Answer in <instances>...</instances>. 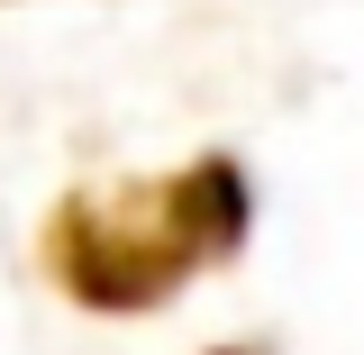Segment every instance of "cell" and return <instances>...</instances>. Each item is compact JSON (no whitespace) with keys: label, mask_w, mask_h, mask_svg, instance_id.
I'll use <instances>...</instances> for the list:
<instances>
[{"label":"cell","mask_w":364,"mask_h":355,"mask_svg":"<svg viewBox=\"0 0 364 355\" xmlns=\"http://www.w3.org/2000/svg\"><path fill=\"white\" fill-rule=\"evenodd\" d=\"M255 191L237 155H191L173 174L146 182H82L46 210L37 255L55 273V292H73L82 310H164L191 273L228 265L246 246Z\"/></svg>","instance_id":"1"},{"label":"cell","mask_w":364,"mask_h":355,"mask_svg":"<svg viewBox=\"0 0 364 355\" xmlns=\"http://www.w3.org/2000/svg\"><path fill=\"white\" fill-rule=\"evenodd\" d=\"M219 355H255V346H219Z\"/></svg>","instance_id":"2"}]
</instances>
